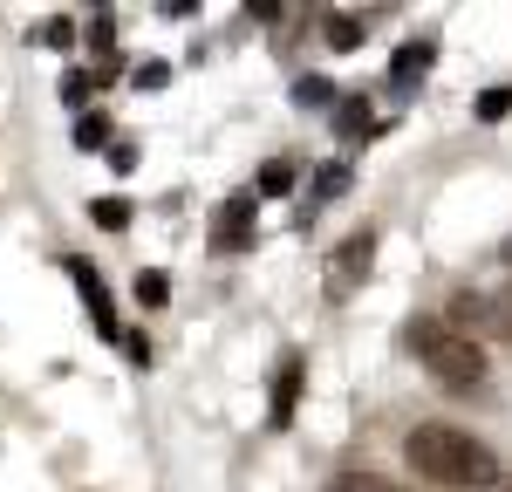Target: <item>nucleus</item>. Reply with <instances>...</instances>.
Segmentation results:
<instances>
[{
    "instance_id": "obj_11",
    "label": "nucleus",
    "mask_w": 512,
    "mask_h": 492,
    "mask_svg": "<svg viewBox=\"0 0 512 492\" xmlns=\"http://www.w3.org/2000/svg\"><path fill=\"white\" fill-rule=\"evenodd\" d=\"M110 144V117L103 110H82L76 117V151H103Z\"/></svg>"
},
{
    "instance_id": "obj_5",
    "label": "nucleus",
    "mask_w": 512,
    "mask_h": 492,
    "mask_svg": "<svg viewBox=\"0 0 512 492\" xmlns=\"http://www.w3.org/2000/svg\"><path fill=\"white\" fill-rule=\"evenodd\" d=\"M62 267H69V281L82 287V308H89V322H96V335H110V342H117L123 328H117V308H110V287H103V274H96L89 260H76V253H69Z\"/></svg>"
},
{
    "instance_id": "obj_19",
    "label": "nucleus",
    "mask_w": 512,
    "mask_h": 492,
    "mask_svg": "<svg viewBox=\"0 0 512 492\" xmlns=\"http://www.w3.org/2000/svg\"><path fill=\"white\" fill-rule=\"evenodd\" d=\"M89 48H96V55L117 48V21H110V14H89Z\"/></svg>"
},
{
    "instance_id": "obj_16",
    "label": "nucleus",
    "mask_w": 512,
    "mask_h": 492,
    "mask_svg": "<svg viewBox=\"0 0 512 492\" xmlns=\"http://www.w3.org/2000/svg\"><path fill=\"white\" fill-rule=\"evenodd\" d=\"M506 117H512V89L499 82V89H485V96H478V123H506Z\"/></svg>"
},
{
    "instance_id": "obj_10",
    "label": "nucleus",
    "mask_w": 512,
    "mask_h": 492,
    "mask_svg": "<svg viewBox=\"0 0 512 492\" xmlns=\"http://www.w3.org/2000/svg\"><path fill=\"white\" fill-rule=\"evenodd\" d=\"M294 103H301V110H335V82L328 76H301L294 82Z\"/></svg>"
},
{
    "instance_id": "obj_18",
    "label": "nucleus",
    "mask_w": 512,
    "mask_h": 492,
    "mask_svg": "<svg viewBox=\"0 0 512 492\" xmlns=\"http://www.w3.org/2000/svg\"><path fill=\"white\" fill-rule=\"evenodd\" d=\"M164 301H171V281H164L158 267H151V274H137V308H164Z\"/></svg>"
},
{
    "instance_id": "obj_8",
    "label": "nucleus",
    "mask_w": 512,
    "mask_h": 492,
    "mask_svg": "<svg viewBox=\"0 0 512 492\" xmlns=\"http://www.w3.org/2000/svg\"><path fill=\"white\" fill-rule=\"evenodd\" d=\"M335 130H342V137H369V130H376L369 96H335Z\"/></svg>"
},
{
    "instance_id": "obj_14",
    "label": "nucleus",
    "mask_w": 512,
    "mask_h": 492,
    "mask_svg": "<svg viewBox=\"0 0 512 492\" xmlns=\"http://www.w3.org/2000/svg\"><path fill=\"white\" fill-rule=\"evenodd\" d=\"M35 41L41 48H69V41H76V21H69V14H48V21L35 28Z\"/></svg>"
},
{
    "instance_id": "obj_24",
    "label": "nucleus",
    "mask_w": 512,
    "mask_h": 492,
    "mask_svg": "<svg viewBox=\"0 0 512 492\" xmlns=\"http://www.w3.org/2000/svg\"><path fill=\"white\" fill-rule=\"evenodd\" d=\"M506 492H512V486H506Z\"/></svg>"
},
{
    "instance_id": "obj_7",
    "label": "nucleus",
    "mask_w": 512,
    "mask_h": 492,
    "mask_svg": "<svg viewBox=\"0 0 512 492\" xmlns=\"http://www.w3.org/2000/svg\"><path fill=\"white\" fill-rule=\"evenodd\" d=\"M431 62H437V41H403L390 55V82L396 89H417V82L431 76Z\"/></svg>"
},
{
    "instance_id": "obj_2",
    "label": "nucleus",
    "mask_w": 512,
    "mask_h": 492,
    "mask_svg": "<svg viewBox=\"0 0 512 492\" xmlns=\"http://www.w3.org/2000/svg\"><path fill=\"white\" fill-rule=\"evenodd\" d=\"M410 349H417V363L431 369V383H444V390H478L485 383V349L472 335H458L444 315L410 322Z\"/></svg>"
},
{
    "instance_id": "obj_4",
    "label": "nucleus",
    "mask_w": 512,
    "mask_h": 492,
    "mask_svg": "<svg viewBox=\"0 0 512 492\" xmlns=\"http://www.w3.org/2000/svg\"><path fill=\"white\" fill-rule=\"evenodd\" d=\"M253 212H260L253 192H233V199L219 205V219H212V253H246V240H253Z\"/></svg>"
},
{
    "instance_id": "obj_12",
    "label": "nucleus",
    "mask_w": 512,
    "mask_h": 492,
    "mask_svg": "<svg viewBox=\"0 0 512 492\" xmlns=\"http://www.w3.org/2000/svg\"><path fill=\"white\" fill-rule=\"evenodd\" d=\"M349 192V164H321L315 171V199L308 205H328V199H342Z\"/></svg>"
},
{
    "instance_id": "obj_23",
    "label": "nucleus",
    "mask_w": 512,
    "mask_h": 492,
    "mask_svg": "<svg viewBox=\"0 0 512 492\" xmlns=\"http://www.w3.org/2000/svg\"><path fill=\"white\" fill-rule=\"evenodd\" d=\"M110 171H137V151L130 144H110Z\"/></svg>"
},
{
    "instance_id": "obj_15",
    "label": "nucleus",
    "mask_w": 512,
    "mask_h": 492,
    "mask_svg": "<svg viewBox=\"0 0 512 492\" xmlns=\"http://www.w3.org/2000/svg\"><path fill=\"white\" fill-rule=\"evenodd\" d=\"M280 192H294V164L274 158L267 171H260V199H280Z\"/></svg>"
},
{
    "instance_id": "obj_17",
    "label": "nucleus",
    "mask_w": 512,
    "mask_h": 492,
    "mask_svg": "<svg viewBox=\"0 0 512 492\" xmlns=\"http://www.w3.org/2000/svg\"><path fill=\"white\" fill-rule=\"evenodd\" d=\"M328 48H342V55L362 48V21H355V14H335V21H328Z\"/></svg>"
},
{
    "instance_id": "obj_21",
    "label": "nucleus",
    "mask_w": 512,
    "mask_h": 492,
    "mask_svg": "<svg viewBox=\"0 0 512 492\" xmlns=\"http://www.w3.org/2000/svg\"><path fill=\"white\" fill-rule=\"evenodd\" d=\"M137 89H164V82H171V62H137Z\"/></svg>"
},
{
    "instance_id": "obj_22",
    "label": "nucleus",
    "mask_w": 512,
    "mask_h": 492,
    "mask_svg": "<svg viewBox=\"0 0 512 492\" xmlns=\"http://www.w3.org/2000/svg\"><path fill=\"white\" fill-rule=\"evenodd\" d=\"M117 342H123V356H130V363H137V369L151 363V342H144V335H137V328H130V335H117Z\"/></svg>"
},
{
    "instance_id": "obj_13",
    "label": "nucleus",
    "mask_w": 512,
    "mask_h": 492,
    "mask_svg": "<svg viewBox=\"0 0 512 492\" xmlns=\"http://www.w3.org/2000/svg\"><path fill=\"white\" fill-rule=\"evenodd\" d=\"M89 219H96L103 233H123V226H130V199H96V205H89Z\"/></svg>"
},
{
    "instance_id": "obj_3",
    "label": "nucleus",
    "mask_w": 512,
    "mask_h": 492,
    "mask_svg": "<svg viewBox=\"0 0 512 492\" xmlns=\"http://www.w3.org/2000/svg\"><path fill=\"white\" fill-rule=\"evenodd\" d=\"M369 267H376V233L362 226V233H349V240L335 246V260H328V294H335V301H349L355 287L369 281Z\"/></svg>"
},
{
    "instance_id": "obj_6",
    "label": "nucleus",
    "mask_w": 512,
    "mask_h": 492,
    "mask_svg": "<svg viewBox=\"0 0 512 492\" xmlns=\"http://www.w3.org/2000/svg\"><path fill=\"white\" fill-rule=\"evenodd\" d=\"M301 376H308V363L287 349V356H280V369H274V417H267L274 431H280V424H294V404H301Z\"/></svg>"
},
{
    "instance_id": "obj_20",
    "label": "nucleus",
    "mask_w": 512,
    "mask_h": 492,
    "mask_svg": "<svg viewBox=\"0 0 512 492\" xmlns=\"http://www.w3.org/2000/svg\"><path fill=\"white\" fill-rule=\"evenodd\" d=\"M328 492H396V486H383V479H369V472H342Z\"/></svg>"
},
{
    "instance_id": "obj_1",
    "label": "nucleus",
    "mask_w": 512,
    "mask_h": 492,
    "mask_svg": "<svg viewBox=\"0 0 512 492\" xmlns=\"http://www.w3.org/2000/svg\"><path fill=\"white\" fill-rule=\"evenodd\" d=\"M403 465L431 486H499V458L458 424H417L403 438Z\"/></svg>"
},
{
    "instance_id": "obj_9",
    "label": "nucleus",
    "mask_w": 512,
    "mask_h": 492,
    "mask_svg": "<svg viewBox=\"0 0 512 492\" xmlns=\"http://www.w3.org/2000/svg\"><path fill=\"white\" fill-rule=\"evenodd\" d=\"M103 76H110V62H103V69H69V76H62V103H69V110H89V96L103 89Z\"/></svg>"
}]
</instances>
